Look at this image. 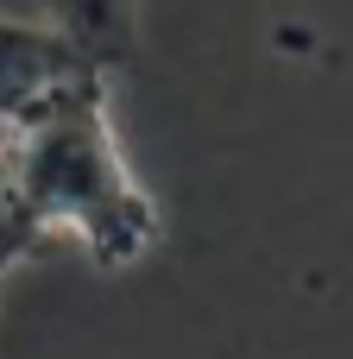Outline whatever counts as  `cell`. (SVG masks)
Here are the masks:
<instances>
[{
    "label": "cell",
    "mask_w": 353,
    "mask_h": 359,
    "mask_svg": "<svg viewBox=\"0 0 353 359\" xmlns=\"http://www.w3.org/2000/svg\"><path fill=\"white\" fill-rule=\"evenodd\" d=\"M6 158L19 215L38 240H69L101 271H133L158 246V202L114 139L107 88H88L13 133Z\"/></svg>",
    "instance_id": "6da1fadb"
},
{
    "label": "cell",
    "mask_w": 353,
    "mask_h": 359,
    "mask_svg": "<svg viewBox=\"0 0 353 359\" xmlns=\"http://www.w3.org/2000/svg\"><path fill=\"white\" fill-rule=\"evenodd\" d=\"M32 259V246H19V240H0V284L13 278V265H25Z\"/></svg>",
    "instance_id": "5b68a950"
},
{
    "label": "cell",
    "mask_w": 353,
    "mask_h": 359,
    "mask_svg": "<svg viewBox=\"0 0 353 359\" xmlns=\"http://www.w3.org/2000/svg\"><path fill=\"white\" fill-rule=\"evenodd\" d=\"M88 88H107V69L88 50H76L57 25L0 19V133L6 139Z\"/></svg>",
    "instance_id": "7a4b0ae2"
},
{
    "label": "cell",
    "mask_w": 353,
    "mask_h": 359,
    "mask_svg": "<svg viewBox=\"0 0 353 359\" xmlns=\"http://www.w3.org/2000/svg\"><path fill=\"white\" fill-rule=\"evenodd\" d=\"M38 19L88 50L107 76L139 57V0H38Z\"/></svg>",
    "instance_id": "3957f363"
},
{
    "label": "cell",
    "mask_w": 353,
    "mask_h": 359,
    "mask_svg": "<svg viewBox=\"0 0 353 359\" xmlns=\"http://www.w3.org/2000/svg\"><path fill=\"white\" fill-rule=\"evenodd\" d=\"M0 240H19V246H44L38 233H32V221L19 215V196H13V158H6V139H0Z\"/></svg>",
    "instance_id": "277c9868"
}]
</instances>
